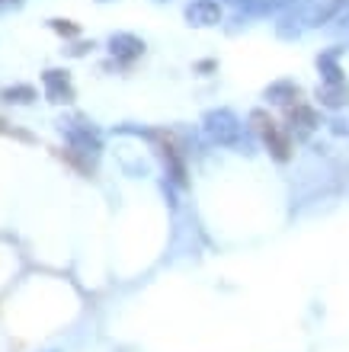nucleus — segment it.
<instances>
[{"mask_svg": "<svg viewBox=\"0 0 349 352\" xmlns=\"http://www.w3.org/2000/svg\"><path fill=\"white\" fill-rule=\"evenodd\" d=\"M250 122H253V129L263 135L266 148L273 151L279 160H288V157H292V141H288V135L282 131V125H279V122L266 119V112H253V116H250Z\"/></svg>", "mask_w": 349, "mask_h": 352, "instance_id": "f257e3e1", "label": "nucleus"}, {"mask_svg": "<svg viewBox=\"0 0 349 352\" xmlns=\"http://www.w3.org/2000/svg\"><path fill=\"white\" fill-rule=\"evenodd\" d=\"M186 19H189V26H215L221 19L218 0H193L186 7Z\"/></svg>", "mask_w": 349, "mask_h": 352, "instance_id": "f03ea898", "label": "nucleus"}, {"mask_svg": "<svg viewBox=\"0 0 349 352\" xmlns=\"http://www.w3.org/2000/svg\"><path fill=\"white\" fill-rule=\"evenodd\" d=\"M298 87L292 84V80H279V84H273L266 90V96L269 100H276V102H292V100H298Z\"/></svg>", "mask_w": 349, "mask_h": 352, "instance_id": "7ed1b4c3", "label": "nucleus"}]
</instances>
